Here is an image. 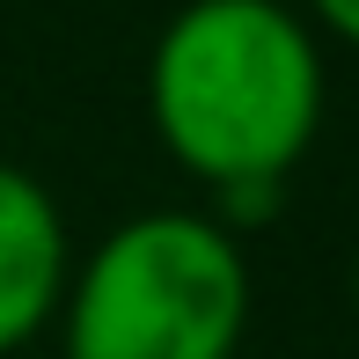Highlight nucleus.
<instances>
[{"label":"nucleus","mask_w":359,"mask_h":359,"mask_svg":"<svg viewBox=\"0 0 359 359\" xmlns=\"http://www.w3.org/2000/svg\"><path fill=\"white\" fill-rule=\"evenodd\" d=\"M323 110V37L293 0H184L147 52V125L205 191L286 184Z\"/></svg>","instance_id":"1"},{"label":"nucleus","mask_w":359,"mask_h":359,"mask_svg":"<svg viewBox=\"0 0 359 359\" xmlns=\"http://www.w3.org/2000/svg\"><path fill=\"white\" fill-rule=\"evenodd\" d=\"M250 242L205 205H147L74 257L67 359H235L250 337Z\"/></svg>","instance_id":"2"},{"label":"nucleus","mask_w":359,"mask_h":359,"mask_svg":"<svg viewBox=\"0 0 359 359\" xmlns=\"http://www.w3.org/2000/svg\"><path fill=\"white\" fill-rule=\"evenodd\" d=\"M74 279V242L52 184L22 161H0V352H22L37 330L59 323Z\"/></svg>","instance_id":"3"},{"label":"nucleus","mask_w":359,"mask_h":359,"mask_svg":"<svg viewBox=\"0 0 359 359\" xmlns=\"http://www.w3.org/2000/svg\"><path fill=\"white\" fill-rule=\"evenodd\" d=\"M293 8L308 15L316 37H337V44H352V52H359V0H293Z\"/></svg>","instance_id":"4"},{"label":"nucleus","mask_w":359,"mask_h":359,"mask_svg":"<svg viewBox=\"0 0 359 359\" xmlns=\"http://www.w3.org/2000/svg\"><path fill=\"white\" fill-rule=\"evenodd\" d=\"M352 316H359V257H352Z\"/></svg>","instance_id":"5"}]
</instances>
